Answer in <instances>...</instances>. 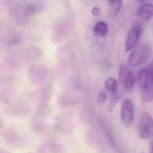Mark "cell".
<instances>
[{
  "label": "cell",
  "instance_id": "obj_12",
  "mask_svg": "<svg viewBox=\"0 0 153 153\" xmlns=\"http://www.w3.org/2000/svg\"><path fill=\"white\" fill-rule=\"evenodd\" d=\"M119 97H120V96L117 92L112 94L110 102H109V105H108V110L110 112L112 111L114 109Z\"/></svg>",
  "mask_w": 153,
  "mask_h": 153
},
{
  "label": "cell",
  "instance_id": "obj_1",
  "mask_svg": "<svg viewBox=\"0 0 153 153\" xmlns=\"http://www.w3.org/2000/svg\"><path fill=\"white\" fill-rule=\"evenodd\" d=\"M152 50L149 45L142 44L135 47L128 58L130 65L132 67H137L145 63L150 58Z\"/></svg>",
  "mask_w": 153,
  "mask_h": 153
},
{
  "label": "cell",
  "instance_id": "obj_14",
  "mask_svg": "<svg viewBox=\"0 0 153 153\" xmlns=\"http://www.w3.org/2000/svg\"><path fill=\"white\" fill-rule=\"evenodd\" d=\"M92 14L96 17H99L101 15V10L97 7H94L92 10Z\"/></svg>",
  "mask_w": 153,
  "mask_h": 153
},
{
  "label": "cell",
  "instance_id": "obj_10",
  "mask_svg": "<svg viewBox=\"0 0 153 153\" xmlns=\"http://www.w3.org/2000/svg\"><path fill=\"white\" fill-rule=\"evenodd\" d=\"M111 10L113 16H116L120 11L122 6V1H110Z\"/></svg>",
  "mask_w": 153,
  "mask_h": 153
},
{
  "label": "cell",
  "instance_id": "obj_6",
  "mask_svg": "<svg viewBox=\"0 0 153 153\" xmlns=\"http://www.w3.org/2000/svg\"><path fill=\"white\" fill-rule=\"evenodd\" d=\"M142 32V27L140 25H136L131 28L128 33L125 42L126 51H129L136 46L141 36Z\"/></svg>",
  "mask_w": 153,
  "mask_h": 153
},
{
  "label": "cell",
  "instance_id": "obj_8",
  "mask_svg": "<svg viewBox=\"0 0 153 153\" xmlns=\"http://www.w3.org/2000/svg\"><path fill=\"white\" fill-rule=\"evenodd\" d=\"M94 32L96 36L103 37L108 32L107 25L104 22H99L94 27Z\"/></svg>",
  "mask_w": 153,
  "mask_h": 153
},
{
  "label": "cell",
  "instance_id": "obj_15",
  "mask_svg": "<svg viewBox=\"0 0 153 153\" xmlns=\"http://www.w3.org/2000/svg\"><path fill=\"white\" fill-rule=\"evenodd\" d=\"M153 153V141L151 142V148H150V153Z\"/></svg>",
  "mask_w": 153,
  "mask_h": 153
},
{
  "label": "cell",
  "instance_id": "obj_3",
  "mask_svg": "<svg viewBox=\"0 0 153 153\" xmlns=\"http://www.w3.org/2000/svg\"><path fill=\"white\" fill-rule=\"evenodd\" d=\"M139 136L141 138L150 137L153 141V119L146 112L142 113L139 128Z\"/></svg>",
  "mask_w": 153,
  "mask_h": 153
},
{
  "label": "cell",
  "instance_id": "obj_13",
  "mask_svg": "<svg viewBox=\"0 0 153 153\" xmlns=\"http://www.w3.org/2000/svg\"><path fill=\"white\" fill-rule=\"evenodd\" d=\"M106 94L104 91H101L98 96H97V101L98 103H104L106 100Z\"/></svg>",
  "mask_w": 153,
  "mask_h": 153
},
{
  "label": "cell",
  "instance_id": "obj_5",
  "mask_svg": "<svg viewBox=\"0 0 153 153\" xmlns=\"http://www.w3.org/2000/svg\"><path fill=\"white\" fill-rule=\"evenodd\" d=\"M138 79L140 87L142 91L153 85V60L148 67L140 69Z\"/></svg>",
  "mask_w": 153,
  "mask_h": 153
},
{
  "label": "cell",
  "instance_id": "obj_2",
  "mask_svg": "<svg viewBox=\"0 0 153 153\" xmlns=\"http://www.w3.org/2000/svg\"><path fill=\"white\" fill-rule=\"evenodd\" d=\"M119 82L122 88L126 93H131L133 90L135 79L132 71L126 65H122L119 74Z\"/></svg>",
  "mask_w": 153,
  "mask_h": 153
},
{
  "label": "cell",
  "instance_id": "obj_16",
  "mask_svg": "<svg viewBox=\"0 0 153 153\" xmlns=\"http://www.w3.org/2000/svg\"></svg>",
  "mask_w": 153,
  "mask_h": 153
},
{
  "label": "cell",
  "instance_id": "obj_7",
  "mask_svg": "<svg viewBox=\"0 0 153 153\" xmlns=\"http://www.w3.org/2000/svg\"><path fill=\"white\" fill-rule=\"evenodd\" d=\"M137 16L142 21L149 20L153 16V5L149 3L142 4L138 9Z\"/></svg>",
  "mask_w": 153,
  "mask_h": 153
},
{
  "label": "cell",
  "instance_id": "obj_9",
  "mask_svg": "<svg viewBox=\"0 0 153 153\" xmlns=\"http://www.w3.org/2000/svg\"><path fill=\"white\" fill-rule=\"evenodd\" d=\"M105 86L106 89L111 92L112 94L117 92V82L114 78L107 79L105 82Z\"/></svg>",
  "mask_w": 153,
  "mask_h": 153
},
{
  "label": "cell",
  "instance_id": "obj_4",
  "mask_svg": "<svg viewBox=\"0 0 153 153\" xmlns=\"http://www.w3.org/2000/svg\"><path fill=\"white\" fill-rule=\"evenodd\" d=\"M134 107L133 103L129 99H126L122 105L120 118L122 123L124 127H129L134 118Z\"/></svg>",
  "mask_w": 153,
  "mask_h": 153
},
{
  "label": "cell",
  "instance_id": "obj_11",
  "mask_svg": "<svg viewBox=\"0 0 153 153\" xmlns=\"http://www.w3.org/2000/svg\"><path fill=\"white\" fill-rule=\"evenodd\" d=\"M142 97L146 102L153 101V85L142 91Z\"/></svg>",
  "mask_w": 153,
  "mask_h": 153
}]
</instances>
